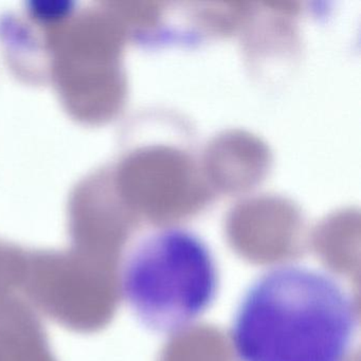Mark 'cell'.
Instances as JSON below:
<instances>
[{
  "mask_svg": "<svg viewBox=\"0 0 361 361\" xmlns=\"http://www.w3.org/2000/svg\"><path fill=\"white\" fill-rule=\"evenodd\" d=\"M29 252L0 245V299L22 295Z\"/></svg>",
  "mask_w": 361,
  "mask_h": 361,
  "instance_id": "4",
  "label": "cell"
},
{
  "mask_svg": "<svg viewBox=\"0 0 361 361\" xmlns=\"http://www.w3.org/2000/svg\"><path fill=\"white\" fill-rule=\"evenodd\" d=\"M358 326L356 302L335 276L281 264L245 291L230 343L238 361H346Z\"/></svg>",
  "mask_w": 361,
  "mask_h": 361,
  "instance_id": "1",
  "label": "cell"
},
{
  "mask_svg": "<svg viewBox=\"0 0 361 361\" xmlns=\"http://www.w3.org/2000/svg\"><path fill=\"white\" fill-rule=\"evenodd\" d=\"M216 259L198 234L156 230L135 245L118 267L119 295L145 326L176 334L191 326L216 299Z\"/></svg>",
  "mask_w": 361,
  "mask_h": 361,
  "instance_id": "2",
  "label": "cell"
},
{
  "mask_svg": "<svg viewBox=\"0 0 361 361\" xmlns=\"http://www.w3.org/2000/svg\"><path fill=\"white\" fill-rule=\"evenodd\" d=\"M22 297L69 331L98 333L120 297L118 276L75 250L29 252Z\"/></svg>",
  "mask_w": 361,
  "mask_h": 361,
  "instance_id": "3",
  "label": "cell"
}]
</instances>
